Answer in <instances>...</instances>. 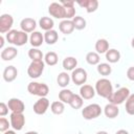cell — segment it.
Instances as JSON below:
<instances>
[{
    "mask_svg": "<svg viewBox=\"0 0 134 134\" xmlns=\"http://www.w3.org/2000/svg\"><path fill=\"white\" fill-rule=\"evenodd\" d=\"M126 112L129 115H134V93L130 94L126 100Z\"/></svg>",
    "mask_w": 134,
    "mask_h": 134,
    "instance_id": "cell-36",
    "label": "cell"
},
{
    "mask_svg": "<svg viewBox=\"0 0 134 134\" xmlns=\"http://www.w3.org/2000/svg\"><path fill=\"white\" fill-rule=\"evenodd\" d=\"M115 134H129V132L127 131V130H124V129H120V130H118V131H116V133Z\"/></svg>",
    "mask_w": 134,
    "mask_h": 134,
    "instance_id": "cell-41",
    "label": "cell"
},
{
    "mask_svg": "<svg viewBox=\"0 0 134 134\" xmlns=\"http://www.w3.org/2000/svg\"><path fill=\"white\" fill-rule=\"evenodd\" d=\"M3 134H16V132L15 131H13V130H7L6 132H4Z\"/></svg>",
    "mask_w": 134,
    "mask_h": 134,
    "instance_id": "cell-42",
    "label": "cell"
},
{
    "mask_svg": "<svg viewBox=\"0 0 134 134\" xmlns=\"http://www.w3.org/2000/svg\"><path fill=\"white\" fill-rule=\"evenodd\" d=\"M99 61H100V58L96 51H90L86 54V62L89 65H98Z\"/></svg>",
    "mask_w": 134,
    "mask_h": 134,
    "instance_id": "cell-32",
    "label": "cell"
},
{
    "mask_svg": "<svg viewBox=\"0 0 134 134\" xmlns=\"http://www.w3.org/2000/svg\"><path fill=\"white\" fill-rule=\"evenodd\" d=\"M72 22H73V25H74V28L77 29V30H82L86 27L87 25V22L86 20L81 17V16H75L73 19H72Z\"/></svg>",
    "mask_w": 134,
    "mask_h": 134,
    "instance_id": "cell-35",
    "label": "cell"
},
{
    "mask_svg": "<svg viewBox=\"0 0 134 134\" xmlns=\"http://www.w3.org/2000/svg\"><path fill=\"white\" fill-rule=\"evenodd\" d=\"M25 134H39L37 131H28V132H26Z\"/></svg>",
    "mask_w": 134,
    "mask_h": 134,
    "instance_id": "cell-43",
    "label": "cell"
},
{
    "mask_svg": "<svg viewBox=\"0 0 134 134\" xmlns=\"http://www.w3.org/2000/svg\"><path fill=\"white\" fill-rule=\"evenodd\" d=\"M100 114H102V108L98 104H90L82 110V115L87 120L97 118Z\"/></svg>",
    "mask_w": 134,
    "mask_h": 134,
    "instance_id": "cell-6",
    "label": "cell"
},
{
    "mask_svg": "<svg viewBox=\"0 0 134 134\" xmlns=\"http://www.w3.org/2000/svg\"><path fill=\"white\" fill-rule=\"evenodd\" d=\"M95 89L91 85H83L80 88V95L83 97V99H91L95 95Z\"/></svg>",
    "mask_w": 134,
    "mask_h": 134,
    "instance_id": "cell-18",
    "label": "cell"
},
{
    "mask_svg": "<svg viewBox=\"0 0 134 134\" xmlns=\"http://www.w3.org/2000/svg\"><path fill=\"white\" fill-rule=\"evenodd\" d=\"M28 58L31 61H43L44 55H43V52L39 48H34L32 47L28 50Z\"/></svg>",
    "mask_w": 134,
    "mask_h": 134,
    "instance_id": "cell-31",
    "label": "cell"
},
{
    "mask_svg": "<svg viewBox=\"0 0 134 134\" xmlns=\"http://www.w3.org/2000/svg\"><path fill=\"white\" fill-rule=\"evenodd\" d=\"M105 54H106V60L111 64L117 63L120 60V52L115 48L109 49Z\"/></svg>",
    "mask_w": 134,
    "mask_h": 134,
    "instance_id": "cell-23",
    "label": "cell"
},
{
    "mask_svg": "<svg viewBox=\"0 0 134 134\" xmlns=\"http://www.w3.org/2000/svg\"><path fill=\"white\" fill-rule=\"evenodd\" d=\"M45 68L44 61H31L27 68V74L31 79H38L42 75Z\"/></svg>",
    "mask_w": 134,
    "mask_h": 134,
    "instance_id": "cell-5",
    "label": "cell"
},
{
    "mask_svg": "<svg viewBox=\"0 0 134 134\" xmlns=\"http://www.w3.org/2000/svg\"><path fill=\"white\" fill-rule=\"evenodd\" d=\"M127 77L130 81L134 82V66H131V67L128 68V70H127Z\"/></svg>",
    "mask_w": 134,
    "mask_h": 134,
    "instance_id": "cell-39",
    "label": "cell"
},
{
    "mask_svg": "<svg viewBox=\"0 0 134 134\" xmlns=\"http://www.w3.org/2000/svg\"><path fill=\"white\" fill-rule=\"evenodd\" d=\"M83 103H84V99L80 94H73V96H72V98H71V100L69 103V106L72 109L77 110V109L83 107Z\"/></svg>",
    "mask_w": 134,
    "mask_h": 134,
    "instance_id": "cell-34",
    "label": "cell"
},
{
    "mask_svg": "<svg viewBox=\"0 0 134 134\" xmlns=\"http://www.w3.org/2000/svg\"><path fill=\"white\" fill-rule=\"evenodd\" d=\"M73 94H74V93H73L71 90L64 88V89H62V90L59 92V99H60L62 103L69 105V103H70V100H71Z\"/></svg>",
    "mask_w": 134,
    "mask_h": 134,
    "instance_id": "cell-28",
    "label": "cell"
},
{
    "mask_svg": "<svg viewBox=\"0 0 134 134\" xmlns=\"http://www.w3.org/2000/svg\"><path fill=\"white\" fill-rule=\"evenodd\" d=\"M9 121H10V126L13 127L14 130L21 131L25 125V116L23 115V113H13L12 112Z\"/></svg>",
    "mask_w": 134,
    "mask_h": 134,
    "instance_id": "cell-9",
    "label": "cell"
},
{
    "mask_svg": "<svg viewBox=\"0 0 134 134\" xmlns=\"http://www.w3.org/2000/svg\"><path fill=\"white\" fill-rule=\"evenodd\" d=\"M18 55V50L16 47L14 46H8V47H5L4 49H2L1 51V59L3 61H12L14 60L16 57Z\"/></svg>",
    "mask_w": 134,
    "mask_h": 134,
    "instance_id": "cell-15",
    "label": "cell"
},
{
    "mask_svg": "<svg viewBox=\"0 0 134 134\" xmlns=\"http://www.w3.org/2000/svg\"><path fill=\"white\" fill-rule=\"evenodd\" d=\"M131 46H132V48H134V37H133V39L131 40Z\"/></svg>",
    "mask_w": 134,
    "mask_h": 134,
    "instance_id": "cell-45",
    "label": "cell"
},
{
    "mask_svg": "<svg viewBox=\"0 0 134 134\" xmlns=\"http://www.w3.org/2000/svg\"><path fill=\"white\" fill-rule=\"evenodd\" d=\"M14 24V18L9 14H3L0 17V32L7 34L12 30V26Z\"/></svg>",
    "mask_w": 134,
    "mask_h": 134,
    "instance_id": "cell-10",
    "label": "cell"
},
{
    "mask_svg": "<svg viewBox=\"0 0 134 134\" xmlns=\"http://www.w3.org/2000/svg\"><path fill=\"white\" fill-rule=\"evenodd\" d=\"M71 77L70 75L66 72V71H63V72H60L58 74V77H57V83L58 85L61 87V88H66L68 85H69V82H70Z\"/></svg>",
    "mask_w": 134,
    "mask_h": 134,
    "instance_id": "cell-25",
    "label": "cell"
},
{
    "mask_svg": "<svg viewBox=\"0 0 134 134\" xmlns=\"http://www.w3.org/2000/svg\"><path fill=\"white\" fill-rule=\"evenodd\" d=\"M95 50L98 54L106 53L109 50V42L106 39H98L95 43Z\"/></svg>",
    "mask_w": 134,
    "mask_h": 134,
    "instance_id": "cell-27",
    "label": "cell"
},
{
    "mask_svg": "<svg viewBox=\"0 0 134 134\" xmlns=\"http://www.w3.org/2000/svg\"><path fill=\"white\" fill-rule=\"evenodd\" d=\"M61 4L65 7L66 12V19L65 20H72L75 17V8H74V1H61Z\"/></svg>",
    "mask_w": 134,
    "mask_h": 134,
    "instance_id": "cell-17",
    "label": "cell"
},
{
    "mask_svg": "<svg viewBox=\"0 0 134 134\" xmlns=\"http://www.w3.org/2000/svg\"><path fill=\"white\" fill-rule=\"evenodd\" d=\"M94 89H95V92H96L99 96H102V97H104V98H107V99H108V98L112 95V93H113L112 84H111V82H110L108 79H106V77L99 79V80L95 83Z\"/></svg>",
    "mask_w": 134,
    "mask_h": 134,
    "instance_id": "cell-2",
    "label": "cell"
},
{
    "mask_svg": "<svg viewBox=\"0 0 134 134\" xmlns=\"http://www.w3.org/2000/svg\"><path fill=\"white\" fill-rule=\"evenodd\" d=\"M45 42L44 41V35L41 34L40 31H34L30 34L29 37V43L31 44V46L34 48H38L42 45V43Z\"/></svg>",
    "mask_w": 134,
    "mask_h": 134,
    "instance_id": "cell-19",
    "label": "cell"
},
{
    "mask_svg": "<svg viewBox=\"0 0 134 134\" xmlns=\"http://www.w3.org/2000/svg\"><path fill=\"white\" fill-rule=\"evenodd\" d=\"M96 134H108V132H106V131H98V132H96Z\"/></svg>",
    "mask_w": 134,
    "mask_h": 134,
    "instance_id": "cell-44",
    "label": "cell"
},
{
    "mask_svg": "<svg viewBox=\"0 0 134 134\" xmlns=\"http://www.w3.org/2000/svg\"><path fill=\"white\" fill-rule=\"evenodd\" d=\"M80 6L86 8V12L88 14L94 13L98 7V1L97 0H82L76 2Z\"/></svg>",
    "mask_w": 134,
    "mask_h": 134,
    "instance_id": "cell-16",
    "label": "cell"
},
{
    "mask_svg": "<svg viewBox=\"0 0 134 134\" xmlns=\"http://www.w3.org/2000/svg\"><path fill=\"white\" fill-rule=\"evenodd\" d=\"M20 27H21V30L26 34L34 32V31H36L35 29L37 27V22L32 18H24L20 22Z\"/></svg>",
    "mask_w": 134,
    "mask_h": 134,
    "instance_id": "cell-13",
    "label": "cell"
},
{
    "mask_svg": "<svg viewBox=\"0 0 134 134\" xmlns=\"http://www.w3.org/2000/svg\"><path fill=\"white\" fill-rule=\"evenodd\" d=\"M104 113L106 115V117L108 118H115L117 117V115L119 114V109H118V106L116 105H113V104H107L104 108Z\"/></svg>",
    "mask_w": 134,
    "mask_h": 134,
    "instance_id": "cell-21",
    "label": "cell"
},
{
    "mask_svg": "<svg viewBox=\"0 0 134 134\" xmlns=\"http://www.w3.org/2000/svg\"><path fill=\"white\" fill-rule=\"evenodd\" d=\"M62 66L66 71H73L77 66V60L74 57H66L63 60Z\"/></svg>",
    "mask_w": 134,
    "mask_h": 134,
    "instance_id": "cell-22",
    "label": "cell"
},
{
    "mask_svg": "<svg viewBox=\"0 0 134 134\" xmlns=\"http://www.w3.org/2000/svg\"><path fill=\"white\" fill-rule=\"evenodd\" d=\"M48 13L51 17L55 18V19H66V12H65V7L61 4V2H52L50 3V5L48 6Z\"/></svg>",
    "mask_w": 134,
    "mask_h": 134,
    "instance_id": "cell-7",
    "label": "cell"
},
{
    "mask_svg": "<svg viewBox=\"0 0 134 134\" xmlns=\"http://www.w3.org/2000/svg\"><path fill=\"white\" fill-rule=\"evenodd\" d=\"M129 96H130V90L127 87H121L117 89L115 92H113L112 95L108 98V100L110 104L118 106V105H121L124 102H126Z\"/></svg>",
    "mask_w": 134,
    "mask_h": 134,
    "instance_id": "cell-4",
    "label": "cell"
},
{
    "mask_svg": "<svg viewBox=\"0 0 134 134\" xmlns=\"http://www.w3.org/2000/svg\"><path fill=\"white\" fill-rule=\"evenodd\" d=\"M59 61V57L54 51H49L44 55V62L45 64H47L48 66H54L58 64Z\"/></svg>",
    "mask_w": 134,
    "mask_h": 134,
    "instance_id": "cell-30",
    "label": "cell"
},
{
    "mask_svg": "<svg viewBox=\"0 0 134 134\" xmlns=\"http://www.w3.org/2000/svg\"><path fill=\"white\" fill-rule=\"evenodd\" d=\"M27 91L31 95H37V96H40V97H46V95L49 92V88L44 83L30 82L27 85Z\"/></svg>",
    "mask_w": 134,
    "mask_h": 134,
    "instance_id": "cell-3",
    "label": "cell"
},
{
    "mask_svg": "<svg viewBox=\"0 0 134 134\" xmlns=\"http://www.w3.org/2000/svg\"><path fill=\"white\" fill-rule=\"evenodd\" d=\"M96 70L97 72L100 74V75H104V76H107L109 74H111L112 72V67L110 66L109 63H99L96 67Z\"/></svg>",
    "mask_w": 134,
    "mask_h": 134,
    "instance_id": "cell-33",
    "label": "cell"
},
{
    "mask_svg": "<svg viewBox=\"0 0 134 134\" xmlns=\"http://www.w3.org/2000/svg\"><path fill=\"white\" fill-rule=\"evenodd\" d=\"M39 25H40V27H41L43 30L48 31V30L53 29L54 22H53V20H52L50 17H42V18L39 20Z\"/></svg>",
    "mask_w": 134,
    "mask_h": 134,
    "instance_id": "cell-26",
    "label": "cell"
},
{
    "mask_svg": "<svg viewBox=\"0 0 134 134\" xmlns=\"http://www.w3.org/2000/svg\"><path fill=\"white\" fill-rule=\"evenodd\" d=\"M50 110L53 114L55 115H61L64 113L65 111V104L62 103L61 100H55L53 103H51L50 105Z\"/></svg>",
    "mask_w": 134,
    "mask_h": 134,
    "instance_id": "cell-29",
    "label": "cell"
},
{
    "mask_svg": "<svg viewBox=\"0 0 134 134\" xmlns=\"http://www.w3.org/2000/svg\"><path fill=\"white\" fill-rule=\"evenodd\" d=\"M5 39L8 43L15 45V46H23L24 44L27 43L29 40V37L26 32L22 30H17V29H12L5 35Z\"/></svg>",
    "mask_w": 134,
    "mask_h": 134,
    "instance_id": "cell-1",
    "label": "cell"
},
{
    "mask_svg": "<svg viewBox=\"0 0 134 134\" xmlns=\"http://www.w3.org/2000/svg\"><path fill=\"white\" fill-rule=\"evenodd\" d=\"M0 48L4 49V37L0 36Z\"/></svg>",
    "mask_w": 134,
    "mask_h": 134,
    "instance_id": "cell-40",
    "label": "cell"
},
{
    "mask_svg": "<svg viewBox=\"0 0 134 134\" xmlns=\"http://www.w3.org/2000/svg\"><path fill=\"white\" fill-rule=\"evenodd\" d=\"M50 106V103H49V99L47 97H40L35 104H34V112L38 115H43L46 113V111L48 110Z\"/></svg>",
    "mask_w": 134,
    "mask_h": 134,
    "instance_id": "cell-11",
    "label": "cell"
},
{
    "mask_svg": "<svg viewBox=\"0 0 134 134\" xmlns=\"http://www.w3.org/2000/svg\"><path fill=\"white\" fill-rule=\"evenodd\" d=\"M59 29L64 35H70L75 29L72 20H62L59 24Z\"/></svg>",
    "mask_w": 134,
    "mask_h": 134,
    "instance_id": "cell-20",
    "label": "cell"
},
{
    "mask_svg": "<svg viewBox=\"0 0 134 134\" xmlns=\"http://www.w3.org/2000/svg\"><path fill=\"white\" fill-rule=\"evenodd\" d=\"M59 39V34L57 30L54 29H51V30H48V31H45L44 34V41L48 44V45H53L57 43Z\"/></svg>",
    "mask_w": 134,
    "mask_h": 134,
    "instance_id": "cell-24",
    "label": "cell"
},
{
    "mask_svg": "<svg viewBox=\"0 0 134 134\" xmlns=\"http://www.w3.org/2000/svg\"><path fill=\"white\" fill-rule=\"evenodd\" d=\"M9 127H12L10 126V121H8V119H6L5 117H1L0 118V131L4 133L7 130H9L8 129Z\"/></svg>",
    "mask_w": 134,
    "mask_h": 134,
    "instance_id": "cell-37",
    "label": "cell"
},
{
    "mask_svg": "<svg viewBox=\"0 0 134 134\" xmlns=\"http://www.w3.org/2000/svg\"><path fill=\"white\" fill-rule=\"evenodd\" d=\"M8 106L5 104V103H0V116L1 117H3V116H5L7 113H8Z\"/></svg>",
    "mask_w": 134,
    "mask_h": 134,
    "instance_id": "cell-38",
    "label": "cell"
},
{
    "mask_svg": "<svg viewBox=\"0 0 134 134\" xmlns=\"http://www.w3.org/2000/svg\"><path fill=\"white\" fill-rule=\"evenodd\" d=\"M7 106H8L9 110H10L13 113H23L24 110H25V105H24V103H23L21 99L16 98V97L9 98V99H8V103H7Z\"/></svg>",
    "mask_w": 134,
    "mask_h": 134,
    "instance_id": "cell-12",
    "label": "cell"
},
{
    "mask_svg": "<svg viewBox=\"0 0 134 134\" xmlns=\"http://www.w3.org/2000/svg\"><path fill=\"white\" fill-rule=\"evenodd\" d=\"M17 75H18V70L13 65L5 67V69L3 70V80L7 83L14 82L17 79Z\"/></svg>",
    "mask_w": 134,
    "mask_h": 134,
    "instance_id": "cell-14",
    "label": "cell"
},
{
    "mask_svg": "<svg viewBox=\"0 0 134 134\" xmlns=\"http://www.w3.org/2000/svg\"><path fill=\"white\" fill-rule=\"evenodd\" d=\"M71 81L77 85V86H83L86 84L87 79H88V74L87 71L84 68H75L72 72H71Z\"/></svg>",
    "mask_w": 134,
    "mask_h": 134,
    "instance_id": "cell-8",
    "label": "cell"
}]
</instances>
